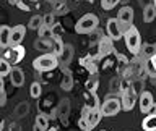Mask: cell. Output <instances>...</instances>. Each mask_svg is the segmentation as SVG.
Wrapping results in <instances>:
<instances>
[{
	"label": "cell",
	"mask_w": 156,
	"mask_h": 131,
	"mask_svg": "<svg viewBox=\"0 0 156 131\" xmlns=\"http://www.w3.org/2000/svg\"><path fill=\"white\" fill-rule=\"evenodd\" d=\"M78 128H80L81 131H91V128H90V125H88V120H86V116H80L78 118Z\"/></svg>",
	"instance_id": "74e56055"
},
{
	"label": "cell",
	"mask_w": 156,
	"mask_h": 131,
	"mask_svg": "<svg viewBox=\"0 0 156 131\" xmlns=\"http://www.w3.org/2000/svg\"><path fill=\"white\" fill-rule=\"evenodd\" d=\"M7 105V92L3 91H0V107H5Z\"/></svg>",
	"instance_id": "ab89813d"
},
{
	"label": "cell",
	"mask_w": 156,
	"mask_h": 131,
	"mask_svg": "<svg viewBox=\"0 0 156 131\" xmlns=\"http://www.w3.org/2000/svg\"><path fill=\"white\" fill-rule=\"evenodd\" d=\"M141 128H143V131H156V115L154 113L146 115L141 121Z\"/></svg>",
	"instance_id": "cb8c5ba5"
},
{
	"label": "cell",
	"mask_w": 156,
	"mask_h": 131,
	"mask_svg": "<svg viewBox=\"0 0 156 131\" xmlns=\"http://www.w3.org/2000/svg\"><path fill=\"white\" fill-rule=\"evenodd\" d=\"M73 58V47L70 44H65V49H63V53L60 57H58V60H60V66H68L70 65Z\"/></svg>",
	"instance_id": "7402d4cb"
},
{
	"label": "cell",
	"mask_w": 156,
	"mask_h": 131,
	"mask_svg": "<svg viewBox=\"0 0 156 131\" xmlns=\"http://www.w3.org/2000/svg\"><path fill=\"white\" fill-rule=\"evenodd\" d=\"M34 49L39 52H42V53H51L52 52V49H54V44H52V39H41V37H37L36 41H34Z\"/></svg>",
	"instance_id": "2e32d148"
},
{
	"label": "cell",
	"mask_w": 156,
	"mask_h": 131,
	"mask_svg": "<svg viewBox=\"0 0 156 131\" xmlns=\"http://www.w3.org/2000/svg\"><path fill=\"white\" fill-rule=\"evenodd\" d=\"M57 66H60V60L57 55L54 53H42V55L36 57L33 60V68L39 73H49L52 70H55Z\"/></svg>",
	"instance_id": "6da1fadb"
},
{
	"label": "cell",
	"mask_w": 156,
	"mask_h": 131,
	"mask_svg": "<svg viewBox=\"0 0 156 131\" xmlns=\"http://www.w3.org/2000/svg\"><path fill=\"white\" fill-rule=\"evenodd\" d=\"M153 55H156V44H145L140 50V58L141 60H150Z\"/></svg>",
	"instance_id": "603a6c76"
},
{
	"label": "cell",
	"mask_w": 156,
	"mask_h": 131,
	"mask_svg": "<svg viewBox=\"0 0 156 131\" xmlns=\"http://www.w3.org/2000/svg\"><path fill=\"white\" fill-rule=\"evenodd\" d=\"M52 31H54V36H60V34H62V24H55V26H54L52 28Z\"/></svg>",
	"instance_id": "60d3db41"
},
{
	"label": "cell",
	"mask_w": 156,
	"mask_h": 131,
	"mask_svg": "<svg viewBox=\"0 0 156 131\" xmlns=\"http://www.w3.org/2000/svg\"><path fill=\"white\" fill-rule=\"evenodd\" d=\"M151 113H154V115H156V104L153 105V109H151Z\"/></svg>",
	"instance_id": "c3c4849f"
},
{
	"label": "cell",
	"mask_w": 156,
	"mask_h": 131,
	"mask_svg": "<svg viewBox=\"0 0 156 131\" xmlns=\"http://www.w3.org/2000/svg\"><path fill=\"white\" fill-rule=\"evenodd\" d=\"M46 2L52 3V7H55V5H60V3H65L67 0H46Z\"/></svg>",
	"instance_id": "b9f144b4"
},
{
	"label": "cell",
	"mask_w": 156,
	"mask_h": 131,
	"mask_svg": "<svg viewBox=\"0 0 156 131\" xmlns=\"http://www.w3.org/2000/svg\"><path fill=\"white\" fill-rule=\"evenodd\" d=\"M34 125H36L41 131H47V128H49V116L44 115V113H37Z\"/></svg>",
	"instance_id": "f546056e"
},
{
	"label": "cell",
	"mask_w": 156,
	"mask_h": 131,
	"mask_svg": "<svg viewBox=\"0 0 156 131\" xmlns=\"http://www.w3.org/2000/svg\"><path fill=\"white\" fill-rule=\"evenodd\" d=\"M98 62H99V57H98V52L96 53H88V55L81 57L80 58V65L85 68V70L90 73V75H98Z\"/></svg>",
	"instance_id": "9c48e42d"
},
{
	"label": "cell",
	"mask_w": 156,
	"mask_h": 131,
	"mask_svg": "<svg viewBox=\"0 0 156 131\" xmlns=\"http://www.w3.org/2000/svg\"><path fill=\"white\" fill-rule=\"evenodd\" d=\"M57 24L55 21V15L54 13H47V15H44V26H47V28H54Z\"/></svg>",
	"instance_id": "e575fe53"
},
{
	"label": "cell",
	"mask_w": 156,
	"mask_h": 131,
	"mask_svg": "<svg viewBox=\"0 0 156 131\" xmlns=\"http://www.w3.org/2000/svg\"><path fill=\"white\" fill-rule=\"evenodd\" d=\"M153 7H154V12H156V0H153Z\"/></svg>",
	"instance_id": "816d5d0a"
},
{
	"label": "cell",
	"mask_w": 156,
	"mask_h": 131,
	"mask_svg": "<svg viewBox=\"0 0 156 131\" xmlns=\"http://www.w3.org/2000/svg\"><path fill=\"white\" fill-rule=\"evenodd\" d=\"M47 131H57V128H54V126H49Z\"/></svg>",
	"instance_id": "681fc988"
},
{
	"label": "cell",
	"mask_w": 156,
	"mask_h": 131,
	"mask_svg": "<svg viewBox=\"0 0 156 131\" xmlns=\"http://www.w3.org/2000/svg\"><path fill=\"white\" fill-rule=\"evenodd\" d=\"M120 102H122V110L124 112H130L132 109L135 107L136 100H138V94L135 92L132 82L129 81H124V89H122V94H120Z\"/></svg>",
	"instance_id": "277c9868"
},
{
	"label": "cell",
	"mask_w": 156,
	"mask_h": 131,
	"mask_svg": "<svg viewBox=\"0 0 156 131\" xmlns=\"http://www.w3.org/2000/svg\"><path fill=\"white\" fill-rule=\"evenodd\" d=\"M75 2H81V0H75ZM85 2H90V3H93V0H85Z\"/></svg>",
	"instance_id": "f907efd6"
},
{
	"label": "cell",
	"mask_w": 156,
	"mask_h": 131,
	"mask_svg": "<svg viewBox=\"0 0 156 131\" xmlns=\"http://www.w3.org/2000/svg\"><path fill=\"white\" fill-rule=\"evenodd\" d=\"M26 36V26L24 24H16L12 28V37H10V47L21 45L23 39Z\"/></svg>",
	"instance_id": "4fadbf2b"
},
{
	"label": "cell",
	"mask_w": 156,
	"mask_h": 131,
	"mask_svg": "<svg viewBox=\"0 0 156 131\" xmlns=\"http://www.w3.org/2000/svg\"><path fill=\"white\" fill-rule=\"evenodd\" d=\"M24 55H26V50H24V47H23V45L0 49V57H2L5 62H8L12 66L18 65V63L24 58Z\"/></svg>",
	"instance_id": "8992f818"
},
{
	"label": "cell",
	"mask_w": 156,
	"mask_h": 131,
	"mask_svg": "<svg viewBox=\"0 0 156 131\" xmlns=\"http://www.w3.org/2000/svg\"><path fill=\"white\" fill-rule=\"evenodd\" d=\"M62 71H63V76H62V81H60V87L63 91H72L73 78H72V73L68 70V66H62Z\"/></svg>",
	"instance_id": "d6986e66"
},
{
	"label": "cell",
	"mask_w": 156,
	"mask_h": 131,
	"mask_svg": "<svg viewBox=\"0 0 156 131\" xmlns=\"http://www.w3.org/2000/svg\"><path fill=\"white\" fill-rule=\"evenodd\" d=\"M68 113H70V100H68V99H62L60 104H58V107H57V118L62 121V125L68 123V121H67Z\"/></svg>",
	"instance_id": "5bb4252c"
},
{
	"label": "cell",
	"mask_w": 156,
	"mask_h": 131,
	"mask_svg": "<svg viewBox=\"0 0 156 131\" xmlns=\"http://www.w3.org/2000/svg\"><path fill=\"white\" fill-rule=\"evenodd\" d=\"M102 37H104V34H101L99 28H98L96 31H93V32L90 34V42H91V44H96V45H98V44H99V41H101Z\"/></svg>",
	"instance_id": "d590c367"
},
{
	"label": "cell",
	"mask_w": 156,
	"mask_h": 131,
	"mask_svg": "<svg viewBox=\"0 0 156 131\" xmlns=\"http://www.w3.org/2000/svg\"><path fill=\"white\" fill-rule=\"evenodd\" d=\"M31 2H37V0H31Z\"/></svg>",
	"instance_id": "f5cc1de1"
},
{
	"label": "cell",
	"mask_w": 156,
	"mask_h": 131,
	"mask_svg": "<svg viewBox=\"0 0 156 131\" xmlns=\"http://www.w3.org/2000/svg\"><path fill=\"white\" fill-rule=\"evenodd\" d=\"M101 131H104V129H101Z\"/></svg>",
	"instance_id": "11a10c76"
},
{
	"label": "cell",
	"mask_w": 156,
	"mask_h": 131,
	"mask_svg": "<svg viewBox=\"0 0 156 131\" xmlns=\"http://www.w3.org/2000/svg\"><path fill=\"white\" fill-rule=\"evenodd\" d=\"M85 87H86V91H90V92H96L98 87H99V76L98 75H90L88 81L85 82Z\"/></svg>",
	"instance_id": "4316f807"
},
{
	"label": "cell",
	"mask_w": 156,
	"mask_h": 131,
	"mask_svg": "<svg viewBox=\"0 0 156 131\" xmlns=\"http://www.w3.org/2000/svg\"><path fill=\"white\" fill-rule=\"evenodd\" d=\"M81 115L83 116H86V120H88V125H90V128H96L98 125H99V121L102 118V115H101V110L99 109H88V107H83V110H81Z\"/></svg>",
	"instance_id": "8fae6325"
},
{
	"label": "cell",
	"mask_w": 156,
	"mask_h": 131,
	"mask_svg": "<svg viewBox=\"0 0 156 131\" xmlns=\"http://www.w3.org/2000/svg\"><path fill=\"white\" fill-rule=\"evenodd\" d=\"M3 89H5V79L0 76V91H3Z\"/></svg>",
	"instance_id": "bcb514c9"
},
{
	"label": "cell",
	"mask_w": 156,
	"mask_h": 131,
	"mask_svg": "<svg viewBox=\"0 0 156 131\" xmlns=\"http://www.w3.org/2000/svg\"><path fill=\"white\" fill-rule=\"evenodd\" d=\"M10 37H12V26L2 24L0 26V49L10 47Z\"/></svg>",
	"instance_id": "e0dca14e"
},
{
	"label": "cell",
	"mask_w": 156,
	"mask_h": 131,
	"mask_svg": "<svg viewBox=\"0 0 156 131\" xmlns=\"http://www.w3.org/2000/svg\"><path fill=\"white\" fill-rule=\"evenodd\" d=\"M83 100H85V107H88V109H99L101 107L96 92H90V91L83 92Z\"/></svg>",
	"instance_id": "ac0fdd59"
},
{
	"label": "cell",
	"mask_w": 156,
	"mask_h": 131,
	"mask_svg": "<svg viewBox=\"0 0 156 131\" xmlns=\"http://www.w3.org/2000/svg\"><path fill=\"white\" fill-rule=\"evenodd\" d=\"M96 47H98V57H99V60H102V58L112 55V53H115L114 41H112L109 36H104V37H102Z\"/></svg>",
	"instance_id": "ba28073f"
},
{
	"label": "cell",
	"mask_w": 156,
	"mask_h": 131,
	"mask_svg": "<svg viewBox=\"0 0 156 131\" xmlns=\"http://www.w3.org/2000/svg\"><path fill=\"white\" fill-rule=\"evenodd\" d=\"M124 41H125L127 50H129L133 57H138L140 50H141V36H140V31L133 26V24L125 29Z\"/></svg>",
	"instance_id": "7a4b0ae2"
},
{
	"label": "cell",
	"mask_w": 156,
	"mask_h": 131,
	"mask_svg": "<svg viewBox=\"0 0 156 131\" xmlns=\"http://www.w3.org/2000/svg\"><path fill=\"white\" fill-rule=\"evenodd\" d=\"M37 37H41V39H52V37H54V31H52V28H47V26L39 28V31H37Z\"/></svg>",
	"instance_id": "d6a6232c"
},
{
	"label": "cell",
	"mask_w": 156,
	"mask_h": 131,
	"mask_svg": "<svg viewBox=\"0 0 156 131\" xmlns=\"http://www.w3.org/2000/svg\"><path fill=\"white\" fill-rule=\"evenodd\" d=\"M114 55H115V58H117V73H119V76H122V75L125 73L127 68L130 66V60H129L125 55L119 53V52H115Z\"/></svg>",
	"instance_id": "44dd1931"
},
{
	"label": "cell",
	"mask_w": 156,
	"mask_h": 131,
	"mask_svg": "<svg viewBox=\"0 0 156 131\" xmlns=\"http://www.w3.org/2000/svg\"><path fill=\"white\" fill-rule=\"evenodd\" d=\"M28 2H31V0H21V2H20L16 7H18L20 10H23V12H29V10H31V7H29Z\"/></svg>",
	"instance_id": "f35d334b"
},
{
	"label": "cell",
	"mask_w": 156,
	"mask_h": 131,
	"mask_svg": "<svg viewBox=\"0 0 156 131\" xmlns=\"http://www.w3.org/2000/svg\"><path fill=\"white\" fill-rule=\"evenodd\" d=\"M150 63H151V66H153L154 68V70H156V55H153V57H151L150 58V60H148Z\"/></svg>",
	"instance_id": "ee69618b"
},
{
	"label": "cell",
	"mask_w": 156,
	"mask_h": 131,
	"mask_svg": "<svg viewBox=\"0 0 156 131\" xmlns=\"http://www.w3.org/2000/svg\"><path fill=\"white\" fill-rule=\"evenodd\" d=\"M29 94H31L33 99H39L42 94V87L41 84H39V81H34L31 86H29Z\"/></svg>",
	"instance_id": "4dcf8cb0"
},
{
	"label": "cell",
	"mask_w": 156,
	"mask_h": 131,
	"mask_svg": "<svg viewBox=\"0 0 156 131\" xmlns=\"http://www.w3.org/2000/svg\"><path fill=\"white\" fill-rule=\"evenodd\" d=\"M122 2H127V0H122Z\"/></svg>",
	"instance_id": "db71d44e"
},
{
	"label": "cell",
	"mask_w": 156,
	"mask_h": 131,
	"mask_svg": "<svg viewBox=\"0 0 156 131\" xmlns=\"http://www.w3.org/2000/svg\"><path fill=\"white\" fill-rule=\"evenodd\" d=\"M117 19H119V23L125 29L129 28V26H132V24H133V8L129 7V5L122 7L119 10V13H117Z\"/></svg>",
	"instance_id": "7c38bea8"
},
{
	"label": "cell",
	"mask_w": 156,
	"mask_h": 131,
	"mask_svg": "<svg viewBox=\"0 0 156 131\" xmlns=\"http://www.w3.org/2000/svg\"><path fill=\"white\" fill-rule=\"evenodd\" d=\"M20 2H21V0H8V3H10V5H15V7H16Z\"/></svg>",
	"instance_id": "7dc6e473"
},
{
	"label": "cell",
	"mask_w": 156,
	"mask_h": 131,
	"mask_svg": "<svg viewBox=\"0 0 156 131\" xmlns=\"http://www.w3.org/2000/svg\"><path fill=\"white\" fill-rule=\"evenodd\" d=\"M7 126H8V123H7V121H0V131H8V128H7Z\"/></svg>",
	"instance_id": "7bdbcfd3"
},
{
	"label": "cell",
	"mask_w": 156,
	"mask_h": 131,
	"mask_svg": "<svg viewBox=\"0 0 156 131\" xmlns=\"http://www.w3.org/2000/svg\"><path fill=\"white\" fill-rule=\"evenodd\" d=\"M99 110L102 116H114L122 110V102L115 94H107L104 102L99 107Z\"/></svg>",
	"instance_id": "5b68a950"
},
{
	"label": "cell",
	"mask_w": 156,
	"mask_h": 131,
	"mask_svg": "<svg viewBox=\"0 0 156 131\" xmlns=\"http://www.w3.org/2000/svg\"><path fill=\"white\" fill-rule=\"evenodd\" d=\"M99 26V18L94 13H85L75 24V32L76 34H91L96 31Z\"/></svg>",
	"instance_id": "3957f363"
},
{
	"label": "cell",
	"mask_w": 156,
	"mask_h": 131,
	"mask_svg": "<svg viewBox=\"0 0 156 131\" xmlns=\"http://www.w3.org/2000/svg\"><path fill=\"white\" fill-rule=\"evenodd\" d=\"M12 65L8 62H5L2 57H0V76L5 78V76H10V71H12Z\"/></svg>",
	"instance_id": "1f68e13d"
},
{
	"label": "cell",
	"mask_w": 156,
	"mask_h": 131,
	"mask_svg": "<svg viewBox=\"0 0 156 131\" xmlns=\"http://www.w3.org/2000/svg\"><path fill=\"white\" fill-rule=\"evenodd\" d=\"M153 0H140V3H141V7H146V5H150Z\"/></svg>",
	"instance_id": "f6af8a7d"
},
{
	"label": "cell",
	"mask_w": 156,
	"mask_h": 131,
	"mask_svg": "<svg viewBox=\"0 0 156 131\" xmlns=\"http://www.w3.org/2000/svg\"><path fill=\"white\" fill-rule=\"evenodd\" d=\"M42 26H44V16H41V15H34L28 23V28L31 31H39V28H42Z\"/></svg>",
	"instance_id": "83f0119b"
},
{
	"label": "cell",
	"mask_w": 156,
	"mask_h": 131,
	"mask_svg": "<svg viewBox=\"0 0 156 131\" xmlns=\"http://www.w3.org/2000/svg\"><path fill=\"white\" fill-rule=\"evenodd\" d=\"M156 19V12H154V7H153V2L150 5L143 7V21L145 23H151Z\"/></svg>",
	"instance_id": "484cf974"
},
{
	"label": "cell",
	"mask_w": 156,
	"mask_h": 131,
	"mask_svg": "<svg viewBox=\"0 0 156 131\" xmlns=\"http://www.w3.org/2000/svg\"><path fill=\"white\" fill-rule=\"evenodd\" d=\"M122 0H101V8L102 10H112L114 7H117V3H120Z\"/></svg>",
	"instance_id": "836d02e7"
},
{
	"label": "cell",
	"mask_w": 156,
	"mask_h": 131,
	"mask_svg": "<svg viewBox=\"0 0 156 131\" xmlns=\"http://www.w3.org/2000/svg\"><path fill=\"white\" fill-rule=\"evenodd\" d=\"M154 105V99H153V94L150 91H143L141 94L138 96V107H140V112L145 115H150L151 113V109Z\"/></svg>",
	"instance_id": "30bf717a"
},
{
	"label": "cell",
	"mask_w": 156,
	"mask_h": 131,
	"mask_svg": "<svg viewBox=\"0 0 156 131\" xmlns=\"http://www.w3.org/2000/svg\"><path fill=\"white\" fill-rule=\"evenodd\" d=\"M106 29H107V36H109L112 41H119V39H124L125 28L119 23V19H117V18H109V19H107Z\"/></svg>",
	"instance_id": "52a82bcc"
},
{
	"label": "cell",
	"mask_w": 156,
	"mask_h": 131,
	"mask_svg": "<svg viewBox=\"0 0 156 131\" xmlns=\"http://www.w3.org/2000/svg\"><path fill=\"white\" fill-rule=\"evenodd\" d=\"M122 89H124V79L120 76H114L109 82V94L119 96L122 94Z\"/></svg>",
	"instance_id": "ffe728a7"
},
{
	"label": "cell",
	"mask_w": 156,
	"mask_h": 131,
	"mask_svg": "<svg viewBox=\"0 0 156 131\" xmlns=\"http://www.w3.org/2000/svg\"><path fill=\"white\" fill-rule=\"evenodd\" d=\"M68 13V5H67V2L65 3H60V5H55L54 7V15H67Z\"/></svg>",
	"instance_id": "8d00e7d4"
},
{
	"label": "cell",
	"mask_w": 156,
	"mask_h": 131,
	"mask_svg": "<svg viewBox=\"0 0 156 131\" xmlns=\"http://www.w3.org/2000/svg\"><path fill=\"white\" fill-rule=\"evenodd\" d=\"M52 44H54V49H52V53L57 57H60L63 53V49H65V42L62 41V36H54L52 37Z\"/></svg>",
	"instance_id": "d4e9b609"
},
{
	"label": "cell",
	"mask_w": 156,
	"mask_h": 131,
	"mask_svg": "<svg viewBox=\"0 0 156 131\" xmlns=\"http://www.w3.org/2000/svg\"><path fill=\"white\" fill-rule=\"evenodd\" d=\"M29 112V104L28 102H20V104L16 105V109H15L13 112V116L15 118H23V116H26Z\"/></svg>",
	"instance_id": "f1b7e54d"
},
{
	"label": "cell",
	"mask_w": 156,
	"mask_h": 131,
	"mask_svg": "<svg viewBox=\"0 0 156 131\" xmlns=\"http://www.w3.org/2000/svg\"><path fill=\"white\" fill-rule=\"evenodd\" d=\"M8 78H10L12 86H15V87H21L24 84V73H23V70L20 66H13Z\"/></svg>",
	"instance_id": "9a60e30c"
}]
</instances>
